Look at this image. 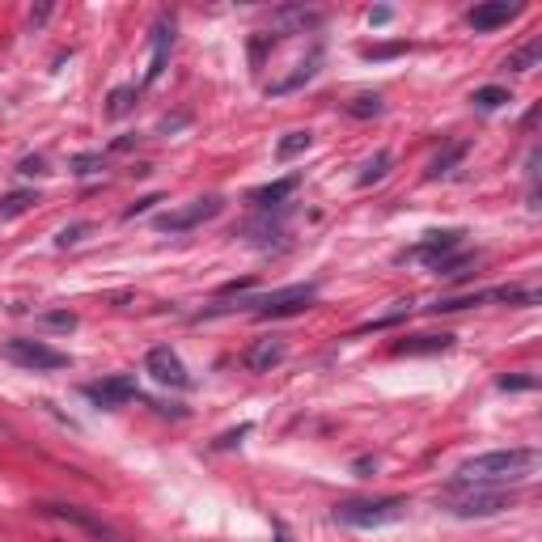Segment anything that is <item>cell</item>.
Returning <instances> with one entry per match:
<instances>
[{"label": "cell", "instance_id": "35", "mask_svg": "<svg viewBox=\"0 0 542 542\" xmlns=\"http://www.w3.org/2000/svg\"><path fill=\"white\" fill-rule=\"evenodd\" d=\"M187 123V115H174V119H161V132H178Z\"/></svg>", "mask_w": 542, "mask_h": 542}, {"label": "cell", "instance_id": "32", "mask_svg": "<svg viewBox=\"0 0 542 542\" xmlns=\"http://www.w3.org/2000/svg\"><path fill=\"white\" fill-rule=\"evenodd\" d=\"M22 174H47V161L43 157H22V166H17Z\"/></svg>", "mask_w": 542, "mask_h": 542}, {"label": "cell", "instance_id": "26", "mask_svg": "<svg viewBox=\"0 0 542 542\" xmlns=\"http://www.w3.org/2000/svg\"><path fill=\"white\" fill-rule=\"evenodd\" d=\"M39 327H47V331H72V327H77V314H68V310L43 314V318H39Z\"/></svg>", "mask_w": 542, "mask_h": 542}, {"label": "cell", "instance_id": "17", "mask_svg": "<svg viewBox=\"0 0 542 542\" xmlns=\"http://www.w3.org/2000/svg\"><path fill=\"white\" fill-rule=\"evenodd\" d=\"M318 64H322V51L314 47V51H310V60H301V64H297L293 77H284V81L271 85V94H293V89H301V85H305V81H310L314 72H318Z\"/></svg>", "mask_w": 542, "mask_h": 542}, {"label": "cell", "instance_id": "27", "mask_svg": "<svg viewBox=\"0 0 542 542\" xmlns=\"http://www.w3.org/2000/svg\"><path fill=\"white\" fill-rule=\"evenodd\" d=\"M542 60V43H530L526 51H517V56L509 60V68H517V72H526V68H534Z\"/></svg>", "mask_w": 542, "mask_h": 542}, {"label": "cell", "instance_id": "14", "mask_svg": "<svg viewBox=\"0 0 542 542\" xmlns=\"http://www.w3.org/2000/svg\"><path fill=\"white\" fill-rule=\"evenodd\" d=\"M454 348V335H415V339H403L394 343V356H424V352H449Z\"/></svg>", "mask_w": 542, "mask_h": 542}, {"label": "cell", "instance_id": "38", "mask_svg": "<svg viewBox=\"0 0 542 542\" xmlns=\"http://www.w3.org/2000/svg\"><path fill=\"white\" fill-rule=\"evenodd\" d=\"M47 17H51V9H47V5H43V9H34V13H30V26H43Z\"/></svg>", "mask_w": 542, "mask_h": 542}, {"label": "cell", "instance_id": "6", "mask_svg": "<svg viewBox=\"0 0 542 542\" xmlns=\"http://www.w3.org/2000/svg\"><path fill=\"white\" fill-rule=\"evenodd\" d=\"M0 356L13 360L22 369H34V373H51V369H68V352H56L51 343L43 339H9Z\"/></svg>", "mask_w": 542, "mask_h": 542}, {"label": "cell", "instance_id": "36", "mask_svg": "<svg viewBox=\"0 0 542 542\" xmlns=\"http://www.w3.org/2000/svg\"><path fill=\"white\" fill-rule=\"evenodd\" d=\"M250 284H255V280H233V284H225V288H221V293H225V297H229V293H246Z\"/></svg>", "mask_w": 542, "mask_h": 542}, {"label": "cell", "instance_id": "8", "mask_svg": "<svg viewBox=\"0 0 542 542\" xmlns=\"http://www.w3.org/2000/svg\"><path fill=\"white\" fill-rule=\"evenodd\" d=\"M144 369L153 373V382L170 386V390H187L191 386V373H187L183 356H178L174 348H153L149 356H144Z\"/></svg>", "mask_w": 542, "mask_h": 542}, {"label": "cell", "instance_id": "9", "mask_svg": "<svg viewBox=\"0 0 542 542\" xmlns=\"http://www.w3.org/2000/svg\"><path fill=\"white\" fill-rule=\"evenodd\" d=\"M85 399H94L98 407H123V403H132L140 399V390L132 377H106V382H94V386H85Z\"/></svg>", "mask_w": 542, "mask_h": 542}, {"label": "cell", "instance_id": "7", "mask_svg": "<svg viewBox=\"0 0 542 542\" xmlns=\"http://www.w3.org/2000/svg\"><path fill=\"white\" fill-rule=\"evenodd\" d=\"M221 195H204V200H191L183 208H170V212H157L153 216V229L157 233H187V229H200L204 221H212L221 212Z\"/></svg>", "mask_w": 542, "mask_h": 542}, {"label": "cell", "instance_id": "28", "mask_svg": "<svg viewBox=\"0 0 542 542\" xmlns=\"http://www.w3.org/2000/svg\"><path fill=\"white\" fill-rule=\"evenodd\" d=\"M102 170V153H81V157H72V174H94Z\"/></svg>", "mask_w": 542, "mask_h": 542}, {"label": "cell", "instance_id": "39", "mask_svg": "<svg viewBox=\"0 0 542 542\" xmlns=\"http://www.w3.org/2000/svg\"><path fill=\"white\" fill-rule=\"evenodd\" d=\"M276 542H293V538H288V530H284V526H276Z\"/></svg>", "mask_w": 542, "mask_h": 542}, {"label": "cell", "instance_id": "16", "mask_svg": "<svg viewBox=\"0 0 542 542\" xmlns=\"http://www.w3.org/2000/svg\"><path fill=\"white\" fill-rule=\"evenodd\" d=\"M297 183H301V178H297V174H288V178H280V183H267V187H259L255 195H250V200H255L259 208H280V204L288 200V195L297 191Z\"/></svg>", "mask_w": 542, "mask_h": 542}, {"label": "cell", "instance_id": "13", "mask_svg": "<svg viewBox=\"0 0 542 542\" xmlns=\"http://www.w3.org/2000/svg\"><path fill=\"white\" fill-rule=\"evenodd\" d=\"M517 13L521 9L509 5V0H487V5H475L471 13H466V22H471L475 30H496V26H509Z\"/></svg>", "mask_w": 542, "mask_h": 542}, {"label": "cell", "instance_id": "22", "mask_svg": "<svg viewBox=\"0 0 542 542\" xmlns=\"http://www.w3.org/2000/svg\"><path fill=\"white\" fill-rule=\"evenodd\" d=\"M310 144H314V132H288V136L276 144V157H280V161H293L297 153L310 149Z\"/></svg>", "mask_w": 542, "mask_h": 542}, {"label": "cell", "instance_id": "12", "mask_svg": "<svg viewBox=\"0 0 542 542\" xmlns=\"http://www.w3.org/2000/svg\"><path fill=\"white\" fill-rule=\"evenodd\" d=\"M153 60H149V72H144V81H161V72H166L170 64V47H174V22L170 17H161V22L153 26Z\"/></svg>", "mask_w": 542, "mask_h": 542}, {"label": "cell", "instance_id": "23", "mask_svg": "<svg viewBox=\"0 0 542 542\" xmlns=\"http://www.w3.org/2000/svg\"><path fill=\"white\" fill-rule=\"evenodd\" d=\"M34 204H39V195L34 191H13V195H5V200H0V216H22V212H30Z\"/></svg>", "mask_w": 542, "mask_h": 542}, {"label": "cell", "instance_id": "21", "mask_svg": "<svg viewBox=\"0 0 542 542\" xmlns=\"http://www.w3.org/2000/svg\"><path fill=\"white\" fill-rule=\"evenodd\" d=\"M382 111H386L382 94H360V98L348 102V115H352V119H377Z\"/></svg>", "mask_w": 542, "mask_h": 542}, {"label": "cell", "instance_id": "34", "mask_svg": "<svg viewBox=\"0 0 542 542\" xmlns=\"http://www.w3.org/2000/svg\"><path fill=\"white\" fill-rule=\"evenodd\" d=\"M136 140H140V136H119L111 149H115V153H128V149H136Z\"/></svg>", "mask_w": 542, "mask_h": 542}, {"label": "cell", "instance_id": "24", "mask_svg": "<svg viewBox=\"0 0 542 542\" xmlns=\"http://www.w3.org/2000/svg\"><path fill=\"white\" fill-rule=\"evenodd\" d=\"M462 157H466V144H454V149H445V153L428 166V178H445V174H454V166H458Z\"/></svg>", "mask_w": 542, "mask_h": 542}, {"label": "cell", "instance_id": "10", "mask_svg": "<svg viewBox=\"0 0 542 542\" xmlns=\"http://www.w3.org/2000/svg\"><path fill=\"white\" fill-rule=\"evenodd\" d=\"M284 356H288V343L280 335H271V339H255V343H250V348L242 352V365L250 373H271Z\"/></svg>", "mask_w": 542, "mask_h": 542}, {"label": "cell", "instance_id": "15", "mask_svg": "<svg viewBox=\"0 0 542 542\" xmlns=\"http://www.w3.org/2000/svg\"><path fill=\"white\" fill-rule=\"evenodd\" d=\"M483 301H509V305H521V310H530L538 305V288L534 284H504V288H492V293H483Z\"/></svg>", "mask_w": 542, "mask_h": 542}, {"label": "cell", "instance_id": "4", "mask_svg": "<svg viewBox=\"0 0 542 542\" xmlns=\"http://www.w3.org/2000/svg\"><path fill=\"white\" fill-rule=\"evenodd\" d=\"M34 513H39V517H56V521H68V526H77L81 534H89L94 542H132V538L123 534L119 526H111V521H102L98 513L81 509V504H64V500H39V504H34Z\"/></svg>", "mask_w": 542, "mask_h": 542}, {"label": "cell", "instance_id": "5", "mask_svg": "<svg viewBox=\"0 0 542 542\" xmlns=\"http://www.w3.org/2000/svg\"><path fill=\"white\" fill-rule=\"evenodd\" d=\"M318 297V284H288V288H276L267 297H250L242 305H255V314L267 322V318H293V314H305Z\"/></svg>", "mask_w": 542, "mask_h": 542}, {"label": "cell", "instance_id": "11", "mask_svg": "<svg viewBox=\"0 0 542 542\" xmlns=\"http://www.w3.org/2000/svg\"><path fill=\"white\" fill-rule=\"evenodd\" d=\"M462 238H466V229H445V233H428V238L411 250V259H420V263H428V267H437L441 259H449L454 250L462 246Z\"/></svg>", "mask_w": 542, "mask_h": 542}, {"label": "cell", "instance_id": "3", "mask_svg": "<svg viewBox=\"0 0 542 542\" xmlns=\"http://www.w3.org/2000/svg\"><path fill=\"white\" fill-rule=\"evenodd\" d=\"M411 504L403 496H386V500H343L335 504V521L352 530H377L390 526V521H403Z\"/></svg>", "mask_w": 542, "mask_h": 542}, {"label": "cell", "instance_id": "33", "mask_svg": "<svg viewBox=\"0 0 542 542\" xmlns=\"http://www.w3.org/2000/svg\"><path fill=\"white\" fill-rule=\"evenodd\" d=\"M153 204H161V200H157V195H144V200H136V204H132L128 212H123V216H128V221H132V216H140V212H149Z\"/></svg>", "mask_w": 542, "mask_h": 542}, {"label": "cell", "instance_id": "2", "mask_svg": "<svg viewBox=\"0 0 542 542\" xmlns=\"http://www.w3.org/2000/svg\"><path fill=\"white\" fill-rule=\"evenodd\" d=\"M441 509L454 517H496L504 509H513V496L504 487H475V483H458L441 496Z\"/></svg>", "mask_w": 542, "mask_h": 542}, {"label": "cell", "instance_id": "31", "mask_svg": "<svg viewBox=\"0 0 542 542\" xmlns=\"http://www.w3.org/2000/svg\"><path fill=\"white\" fill-rule=\"evenodd\" d=\"M246 432H250V424H242V428H233V432H225V437H221V441H216V449H233V445H238V441L246 437Z\"/></svg>", "mask_w": 542, "mask_h": 542}, {"label": "cell", "instance_id": "18", "mask_svg": "<svg viewBox=\"0 0 542 542\" xmlns=\"http://www.w3.org/2000/svg\"><path fill=\"white\" fill-rule=\"evenodd\" d=\"M136 102H140V89L136 85H119V89H111V98H106V115L123 119V115L136 111Z\"/></svg>", "mask_w": 542, "mask_h": 542}, {"label": "cell", "instance_id": "1", "mask_svg": "<svg viewBox=\"0 0 542 542\" xmlns=\"http://www.w3.org/2000/svg\"><path fill=\"white\" fill-rule=\"evenodd\" d=\"M538 449H496V454H479L466 458L454 479L458 483H475V487H504V483H521L538 471Z\"/></svg>", "mask_w": 542, "mask_h": 542}, {"label": "cell", "instance_id": "19", "mask_svg": "<svg viewBox=\"0 0 542 542\" xmlns=\"http://www.w3.org/2000/svg\"><path fill=\"white\" fill-rule=\"evenodd\" d=\"M390 166H394V157L382 149V153H373L369 161H365V166H360V174H356V183L360 187H373V183H382V178L390 174Z\"/></svg>", "mask_w": 542, "mask_h": 542}, {"label": "cell", "instance_id": "37", "mask_svg": "<svg viewBox=\"0 0 542 542\" xmlns=\"http://www.w3.org/2000/svg\"><path fill=\"white\" fill-rule=\"evenodd\" d=\"M390 17H394L390 9H373V13H369V22H373V26H386V22H390Z\"/></svg>", "mask_w": 542, "mask_h": 542}, {"label": "cell", "instance_id": "30", "mask_svg": "<svg viewBox=\"0 0 542 542\" xmlns=\"http://www.w3.org/2000/svg\"><path fill=\"white\" fill-rule=\"evenodd\" d=\"M496 386H500V390H534L538 382H534V377H500Z\"/></svg>", "mask_w": 542, "mask_h": 542}, {"label": "cell", "instance_id": "29", "mask_svg": "<svg viewBox=\"0 0 542 542\" xmlns=\"http://www.w3.org/2000/svg\"><path fill=\"white\" fill-rule=\"evenodd\" d=\"M407 51V43H390V47H365V60H386V56H399Z\"/></svg>", "mask_w": 542, "mask_h": 542}, {"label": "cell", "instance_id": "20", "mask_svg": "<svg viewBox=\"0 0 542 542\" xmlns=\"http://www.w3.org/2000/svg\"><path fill=\"white\" fill-rule=\"evenodd\" d=\"M471 102H475V111H500V106L513 98H509V89H500V85H483L471 94Z\"/></svg>", "mask_w": 542, "mask_h": 542}, {"label": "cell", "instance_id": "25", "mask_svg": "<svg viewBox=\"0 0 542 542\" xmlns=\"http://www.w3.org/2000/svg\"><path fill=\"white\" fill-rule=\"evenodd\" d=\"M85 233H94V225L89 221H77V225H68V229H60V238H56V246H77V242H85Z\"/></svg>", "mask_w": 542, "mask_h": 542}]
</instances>
